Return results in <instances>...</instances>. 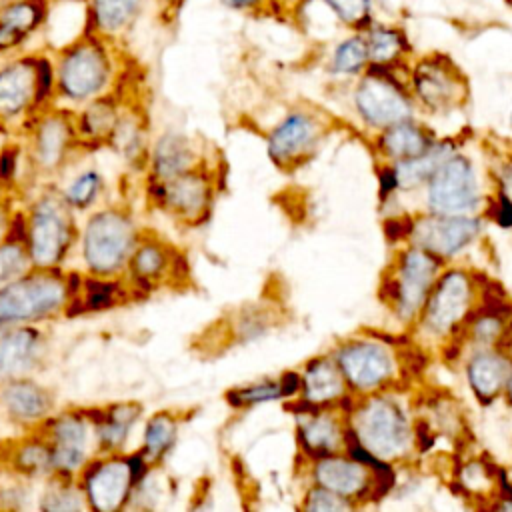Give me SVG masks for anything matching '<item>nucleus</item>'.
I'll return each instance as SVG.
<instances>
[{
	"mask_svg": "<svg viewBox=\"0 0 512 512\" xmlns=\"http://www.w3.org/2000/svg\"><path fill=\"white\" fill-rule=\"evenodd\" d=\"M54 106H80L118 92L134 82L136 68L126 46L104 40L88 30L50 50Z\"/></svg>",
	"mask_w": 512,
	"mask_h": 512,
	"instance_id": "f257e3e1",
	"label": "nucleus"
},
{
	"mask_svg": "<svg viewBox=\"0 0 512 512\" xmlns=\"http://www.w3.org/2000/svg\"><path fill=\"white\" fill-rule=\"evenodd\" d=\"M20 210L22 240L32 268L62 270L76 254L80 220L58 194L56 184H42L24 196Z\"/></svg>",
	"mask_w": 512,
	"mask_h": 512,
	"instance_id": "f03ea898",
	"label": "nucleus"
},
{
	"mask_svg": "<svg viewBox=\"0 0 512 512\" xmlns=\"http://www.w3.org/2000/svg\"><path fill=\"white\" fill-rule=\"evenodd\" d=\"M142 230L126 202L108 200L82 216L76 242L80 272L96 278H122Z\"/></svg>",
	"mask_w": 512,
	"mask_h": 512,
	"instance_id": "7ed1b4c3",
	"label": "nucleus"
},
{
	"mask_svg": "<svg viewBox=\"0 0 512 512\" xmlns=\"http://www.w3.org/2000/svg\"><path fill=\"white\" fill-rule=\"evenodd\" d=\"M54 104L48 48L0 60V136L18 138L30 120Z\"/></svg>",
	"mask_w": 512,
	"mask_h": 512,
	"instance_id": "20e7f679",
	"label": "nucleus"
},
{
	"mask_svg": "<svg viewBox=\"0 0 512 512\" xmlns=\"http://www.w3.org/2000/svg\"><path fill=\"white\" fill-rule=\"evenodd\" d=\"M80 282V270H28L0 290V332L16 326H44L64 318Z\"/></svg>",
	"mask_w": 512,
	"mask_h": 512,
	"instance_id": "39448f33",
	"label": "nucleus"
},
{
	"mask_svg": "<svg viewBox=\"0 0 512 512\" xmlns=\"http://www.w3.org/2000/svg\"><path fill=\"white\" fill-rule=\"evenodd\" d=\"M18 140L34 186L56 184L84 156L72 112L54 104L36 114Z\"/></svg>",
	"mask_w": 512,
	"mask_h": 512,
	"instance_id": "423d86ee",
	"label": "nucleus"
},
{
	"mask_svg": "<svg viewBox=\"0 0 512 512\" xmlns=\"http://www.w3.org/2000/svg\"><path fill=\"white\" fill-rule=\"evenodd\" d=\"M148 470L136 450L96 454L78 476L88 512H128L134 486Z\"/></svg>",
	"mask_w": 512,
	"mask_h": 512,
	"instance_id": "0eeeda50",
	"label": "nucleus"
},
{
	"mask_svg": "<svg viewBox=\"0 0 512 512\" xmlns=\"http://www.w3.org/2000/svg\"><path fill=\"white\" fill-rule=\"evenodd\" d=\"M52 454V470L58 476L78 478L84 466L98 454L92 408H58L40 428Z\"/></svg>",
	"mask_w": 512,
	"mask_h": 512,
	"instance_id": "6e6552de",
	"label": "nucleus"
},
{
	"mask_svg": "<svg viewBox=\"0 0 512 512\" xmlns=\"http://www.w3.org/2000/svg\"><path fill=\"white\" fill-rule=\"evenodd\" d=\"M146 200L158 212L182 224L202 222L212 206L214 180L202 164L164 182L144 184Z\"/></svg>",
	"mask_w": 512,
	"mask_h": 512,
	"instance_id": "1a4fd4ad",
	"label": "nucleus"
},
{
	"mask_svg": "<svg viewBox=\"0 0 512 512\" xmlns=\"http://www.w3.org/2000/svg\"><path fill=\"white\" fill-rule=\"evenodd\" d=\"M180 264L182 260L174 246L156 232L144 228L122 278L130 286L134 298H146L160 286L172 282V278L178 276Z\"/></svg>",
	"mask_w": 512,
	"mask_h": 512,
	"instance_id": "9d476101",
	"label": "nucleus"
},
{
	"mask_svg": "<svg viewBox=\"0 0 512 512\" xmlns=\"http://www.w3.org/2000/svg\"><path fill=\"white\" fill-rule=\"evenodd\" d=\"M56 410V392L36 376H18L0 384V420L18 432L38 430Z\"/></svg>",
	"mask_w": 512,
	"mask_h": 512,
	"instance_id": "9b49d317",
	"label": "nucleus"
},
{
	"mask_svg": "<svg viewBox=\"0 0 512 512\" xmlns=\"http://www.w3.org/2000/svg\"><path fill=\"white\" fill-rule=\"evenodd\" d=\"M354 102L358 114L374 128H388L392 124L410 120V100L402 86L386 76L384 72L372 68L356 86Z\"/></svg>",
	"mask_w": 512,
	"mask_h": 512,
	"instance_id": "f8f14e48",
	"label": "nucleus"
},
{
	"mask_svg": "<svg viewBox=\"0 0 512 512\" xmlns=\"http://www.w3.org/2000/svg\"><path fill=\"white\" fill-rule=\"evenodd\" d=\"M428 202L436 214H462L476 206L478 184L468 158L448 156L432 174Z\"/></svg>",
	"mask_w": 512,
	"mask_h": 512,
	"instance_id": "ddd939ff",
	"label": "nucleus"
},
{
	"mask_svg": "<svg viewBox=\"0 0 512 512\" xmlns=\"http://www.w3.org/2000/svg\"><path fill=\"white\" fill-rule=\"evenodd\" d=\"M52 0H0V60L32 50L48 26Z\"/></svg>",
	"mask_w": 512,
	"mask_h": 512,
	"instance_id": "4468645a",
	"label": "nucleus"
},
{
	"mask_svg": "<svg viewBox=\"0 0 512 512\" xmlns=\"http://www.w3.org/2000/svg\"><path fill=\"white\" fill-rule=\"evenodd\" d=\"M50 338L42 326H16L0 332V384L34 376L48 362Z\"/></svg>",
	"mask_w": 512,
	"mask_h": 512,
	"instance_id": "2eb2a0df",
	"label": "nucleus"
},
{
	"mask_svg": "<svg viewBox=\"0 0 512 512\" xmlns=\"http://www.w3.org/2000/svg\"><path fill=\"white\" fill-rule=\"evenodd\" d=\"M356 438L372 454L394 456L408 444V424L396 406L386 400H372L358 412Z\"/></svg>",
	"mask_w": 512,
	"mask_h": 512,
	"instance_id": "dca6fc26",
	"label": "nucleus"
},
{
	"mask_svg": "<svg viewBox=\"0 0 512 512\" xmlns=\"http://www.w3.org/2000/svg\"><path fill=\"white\" fill-rule=\"evenodd\" d=\"M202 154L198 144L180 130H164L150 140L144 184H156L180 176L188 170L202 166Z\"/></svg>",
	"mask_w": 512,
	"mask_h": 512,
	"instance_id": "f3484780",
	"label": "nucleus"
},
{
	"mask_svg": "<svg viewBox=\"0 0 512 512\" xmlns=\"http://www.w3.org/2000/svg\"><path fill=\"white\" fill-rule=\"evenodd\" d=\"M150 140L146 106L140 90H136L128 96L106 148L112 150L130 172L144 174Z\"/></svg>",
	"mask_w": 512,
	"mask_h": 512,
	"instance_id": "a211bd4d",
	"label": "nucleus"
},
{
	"mask_svg": "<svg viewBox=\"0 0 512 512\" xmlns=\"http://www.w3.org/2000/svg\"><path fill=\"white\" fill-rule=\"evenodd\" d=\"M136 80L132 84H128L126 88L112 92L108 96L96 98L84 106H80L78 110L72 112L74 116V126H76V134L80 140V146L84 150V154L96 152L106 148L118 118L122 114V108L128 100V96L132 92H136Z\"/></svg>",
	"mask_w": 512,
	"mask_h": 512,
	"instance_id": "6ab92c4d",
	"label": "nucleus"
},
{
	"mask_svg": "<svg viewBox=\"0 0 512 512\" xmlns=\"http://www.w3.org/2000/svg\"><path fill=\"white\" fill-rule=\"evenodd\" d=\"M144 418V404L138 400H116L92 406L98 454L128 452L136 426Z\"/></svg>",
	"mask_w": 512,
	"mask_h": 512,
	"instance_id": "aec40b11",
	"label": "nucleus"
},
{
	"mask_svg": "<svg viewBox=\"0 0 512 512\" xmlns=\"http://www.w3.org/2000/svg\"><path fill=\"white\" fill-rule=\"evenodd\" d=\"M412 84L422 104L434 112L450 110L464 98V80L452 62L434 56L416 64Z\"/></svg>",
	"mask_w": 512,
	"mask_h": 512,
	"instance_id": "412c9836",
	"label": "nucleus"
},
{
	"mask_svg": "<svg viewBox=\"0 0 512 512\" xmlns=\"http://www.w3.org/2000/svg\"><path fill=\"white\" fill-rule=\"evenodd\" d=\"M0 462L8 474L32 484L42 482L54 474L50 446L40 430L20 432L18 436L2 440Z\"/></svg>",
	"mask_w": 512,
	"mask_h": 512,
	"instance_id": "4be33fe9",
	"label": "nucleus"
},
{
	"mask_svg": "<svg viewBox=\"0 0 512 512\" xmlns=\"http://www.w3.org/2000/svg\"><path fill=\"white\" fill-rule=\"evenodd\" d=\"M150 0H82L86 30L126 46Z\"/></svg>",
	"mask_w": 512,
	"mask_h": 512,
	"instance_id": "5701e85b",
	"label": "nucleus"
},
{
	"mask_svg": "<svg viewBox=\"0 0 512 512\" xmlns=\"http://www.w3.org/2000/svg\"><path fill=\"white\" fill-rule=\"evenodd\" d=\"M480 224L460 214H436L414 226V238L430 254L450 256L462 250L476 236Z\"/></svg>",
	"mask_w": 512,
	"mask_h": 512,
	"instance_id": "b1692460",
	"label": "nucleus"
},
{
	"mask_svg": "<svg viewBox=\"0 0 512 512\" xmlns=\"http://www.w3.org/2000/svg\"><path fill=\"white\" fill-rule=\"evenodd\" d=\"M78 162L64 172V176L56 182V188L76 216H86L94 208L108 202V180L96 164L80 166Z\"/></svg>",
	"mask_w": 512,
	"mask_h": 512,
	"instance_id": "393cba45",
	"label": "nucleus"
},
{
	"mask_svg": "<svg viewBox=\"0 0 512 512\" xmlns=\"http://www.w3.org/2000/svg\"><path fill=\"white\" fill-rule=\"evenodd\" d=\"M320 132L322 128L312 114H306V112L288 114L272 130L268 138V154L280 166L292 164L302 154L312 150V146L320 138Z\"/></svg>",
	"mask_w": 512,
	"mask_h": 512,
	"instance_id": "a878e982",
	"label": "nucleus"
},
{
	"mask_svg": "<svg viewBox=\"0 0 512 512\" xmlns=\"http://www.w3.org/2000/svg\"><path fill=\"white\" fill-rule=\"evenodd\" d=\"M342 374L356 388H372L384 382L392 372V360L384 346L374 342L348 344L338 354Z\"/></svg>",
	"mask_w": 512,
	"mask_h": 512,
	"instance_id": "bb28decb",
	"label": "nucleus"
},
{
	"mask_svg": "<svg viewBox=\"0 0 512 512\" xmlns=\"http://www.w3.org/2000/svg\"><path fill=\"white\" fill-rule=\"evenodd\" d=\"M436 272V260L430 252L422 248H412L402 256L400 278L396 282L398 312L402 316H412L426 298Z\"/></svg>",
	"mask_w": 512,
	"mask_h": 512,
	"instance_id": "cd10ccee",
	"label": "nucleus"
},
{
	"mask_svg": "<svg viewBox=\"0 0 512 512\" xmlns=\"http://www.w3.org/2000/svg\"><path fill=\"white\" fill-rule=\"evenodd\" d=\"M470 302V286L462 272L446 274L432 292L426 306V322L434 330H448L458 322Z\"/></svg>",
	"mask_w": 512,
	"mask_h": 512,
	"instance_id": "c85d7f7f",
	"label": "nucleus"
},
{
	"mask_svg": "<svg viewBox=\"0 0 512 512\" xmlns=\"http://www.w3.org/2000/svg\"><path fill=\"white\" fill-rule=\"evenodd\" d=\"M178 428L180 420L172 410H156L144 420L136 452L150 468H158L166 460L176 444Z\"/></svg>",
	"mask_w": 512,
	"mask_h": 512,
	"instance_id": "c756f323",
	"label": "nucleus"
},
{
	"mask_svg": "<svg viewBox=\"0 0 512 512\" xmlns=\"http://www.w3.org/2000/svg\"><path fill=\"white\" fill-rule=\"evenodd\" d=\"M34 508L36 512H88L78 478L58 474L40 482V490L34 496Z\"/></svg>",
	"mask_w": 512,
	"mask_h": 512,
	"instance_id": "7c9ffc66",
	"label": "nucleus"
},
{
	"mask_svg": "<svg viewBox=\"0 0 512 512\" xmlns=\"http://www.w3.org/2000/svg\"><path fill=\"white\" fill-rule=\"evenodd\" d=\"M432 146L434 144H432L430 134L422 126L412 124L410 120H404V122L384 128V132L380 136L382 152L396 162L418 158V156L426 154Z\"/></svg>",
	"mask_w": 512,
	"mask_h": 512,
	"instance_id": "2f4dec72",
	"label": "nucleus"
},
{
	"mask_svg": "<svg viewBox=\"0 0 512 512\" xmlns=\"http://www.w3.org/2000/svg\"><path fill=\"white\" fill-rule=\"evenodd\" d=\"M316 478L322 488L340 496H350L368 488L366 466L356 460L322 458L316 466Z\"/></svg>",
	"mask_w": 512,
	"mask_h": 512,
	"instance_id": "473e14b6",
	"label": "nucleus"
},
{
	"mask_svg": "<svg viewBox=\"0 0 512 512\" xmlns=\"http://www.w3.org/2000/svg\"><path fill=\"white\" fill-rule=\"evenodd\" d=\"M506 376H508L506 360L492 352L474 356L468 366L470 386L474 388L476 396L482 398L484 402L492 400L500 392V388L506 382Z\"/></svg>",
	"mask_w": 512,
	"mask_h": 512,
	"instance_id": "72a5a7b5",
	"label": "nucleus"
},
{
	"mask_svg": "<svg viewBox=\"0 0 512 512\" xmlns=\"http://www.w3.org/2000/svg\"><path fill=\"white\" fill-rule=\"evenodd\" d=\"M28 270H32V262L22 240V222L18 210L12 234L0 242V290L24 276Z\"/></svg>",
	"mask_w": 512,
	"mask_h": 512,
	"instance_id": "f704fd0d",
	"label": "nucleus"
},
{
	"mask_svg": "<svg viewBox=\"0 0 512 512\" xmlns=\"http://www.w3.org/2000/svg\"><path fill=\"white\" fill-rule=\"evenodd\" d=\"M306 400L312 404L334 400L342 394V378L328 360H314L308 364L304 376Z\"/></svg>",
	"mask_w": 512,
	"mask_h": 512,
	"instance_id": "c9c22d12",
	"label": "nucleus"
},
{
	"mask_svg": "<svg viewBox=\"0 0 512 512\" xmlns=\"http://www.w3.org/2000/svg\"><path fill=\"white\" fill-rule=\"evenodd\" d=\"M448 156H450V146L434 144L426 154H422L418 158L396 162L394 172H396L398 186H416V184H420L424 180H430L432 174L436 172V168Z\"/></svg>",
	"mask_w": 512,
	"mask_h": 512,
	"instance_id": "e433bc0d",
	"label": "nucleus"
},
{
	"mask_svg": "<svg viewBox=\"0 0 512 512\" xmlns=\"http://www.w3.org/2000/svg\"><path fill=\"white\" fill-rule=\"evenodd\" d=\"M300 442L314 458H326L338 446V428L332 418L324 414L310 416L300 426Z\"/></svg>",
	"mask_w": 512,
	"mask_h": 512,
	"instance_id": "4c0bfd02",
	"label": "nucleus"
},
{
	"mask_svg": "<svg viewBox=\"0 0 512 512\" xmlns=\"http://www.w3.org/2000/svg\"><path fill=\"white\" fill-rule=\"evenodd\" d=\"M366 44H368V62H372L374 66H380V68L398 60V56L406 50V40H404L402 32L384 28V26L374 28L368 34Z\"/></svg>",
	"mask_w": 512,
	"mask_h": 512,
	"instance_id": "58836bf2",
	"label": "nucleus"
},
{
	"mask_svg": "<svg viewBox=\"0 0 512 512\" xmlns=\"http://www.w3.org/2000/svg\"><path fill=\"white\" fill-rule=\"evenodd\" d=\"M32 482L12 474L0 478V512H26L32 504Z\"/></svg>",
	"mask_w": 512,
	"mask_h": 512,
	"instance_id": "ea45409f",
	"label": "nucleus"
},
{
	"mask_svg": "<svg viewBox=\"0 0 512 512\" xmlns=\"http://www.w3.org/2000/svg\"><path fill=\"white\" fill-rule=\"evenodd\" d=\"M368 62V44L362 36L346 38L338 44L332 56V68L340 74H354Z\"/></svg>",
	"mask_w": 512,
	"mask_h": 512,
	"instance_id": "a19ab883",
	"label": "nucleus"
},
{
	"mask_svg": "<svg viewBox=\"0 0 512 512\" xmlns=\"http://www.w3.org/2000/svg\"><path fill=\"white\" fill-rule=\"evenodd\" d=\"M280 386L276 382H262V384H252L240 390H230L228 392V402L236 408L246 406V404H256V402H266L280 398Z\"/></svg>",
	"mask_w": 512,
	"mask_h": 512,
	"instance_id": "79ce46f5",
	"label": "nucleus"
},
{
	"mask_svg": "<svg viewBox=\"0 0 512 512\" xmlns=\"http://www.w3.org/2000/svg\"><path fill=\"white\" fill-rule=\"evenodd\" d=\"M344 24L362 26L370 18V0H322Z\"/></svg>",
	"mask_w": 512,
	"mask_h": 512,
	"instance_id": "37998d69",
	"label": "nucleus"
},
{
	"mask_svg": "<svg viewBox=\"0 0 512 512\" xmlns=\"http://www.w3.org/2000/svg\"><path fill=\"white\" fill-rule=\"evenodd\" d=\"M306 512H352L348 502L326 488H314L306 500Z\"/></svg>",
	"mask_w": 512,
	"mask_h": 512,
	"instance_id": "c03bdc74",
	"label": "nucleus"
},
{
	"mask_svg": "<svg viewBox=\"0 0 512 512\" xmlns=\"http://www.w3.org/2000/svg\"><path fill=\"white\" fill-rule=\"evenodd\" d=\"M16 214H18L16 200L10 198V196L0 194V242L6 240L12 234L14 222H16Z\"/></svg>",
	"mask_w": 512,
	"mask_h": 512,
	"instance_id": "a18cd8bd",
	"label": "nucleus"
},
{
	"mask_svg": "<svg viewBox=\"0 0 512 512\" xmlns=\"http://www.w3.org/2000/svg\"><path fill=\"white\" fill-rule=\"evenodd\" d=\"M494 216H496V220H498L500 226H504V228L512 226V202H510L508 196H504L502 192H500V198H498Z\"/></svg>",
	"mask_w": 512,
	"mask_h": 512,
	"instance_id": "49530a36",
	"label": "nucleus"
},
{
	"mask_svg": "<svg viewBox=\"0 0 512 512\" xmlns=\"http://www.w3.org/2000/svg\"><path fill=\"white\" fill-rule=\"evenodd\" d=\"M156 6H158V12L162 18H174L178 16L180 8L186 4V0H154Z\"/></svg>",
	"mask_w": 512,
	"mask_h": 512,
	"instance_id": "de8ad7c7",
	"label": "nucleus"
},
{
	"mask_svg": "<svg viewBox=\"0 0 512 512\" xmlns=\"http://www.w3.org/2000/svg\"><path fill=\"white\" fill-rule=\"evenodd\" d=\"M278 386H280V394H282V396H290V394H294V392L298 390V374H294V372L284 374Z\"/></svg>",
	"mask_w": 512,
	"mask_h": 512,
	"instance_id": "09e8293b",
	"label": "nucleus"
},
{
	"mask_svg": "<svg viewBox=\"0 0 512 512\" xmlns=\"http://www.w3.org/2000/svg\"><path fill=\"white\" fill-rule=\"evenodd\" d=\"M502 194L508 196V200L512 202V162L506 164L502 170Z\"/></svg>",
	"mask_w": 512,
	"mask_h": 512,
	"instance_id": "8fccbe9b",
	"label": "nucleus"
},
{
	"mask_svg": "<svg viewBox=\"0 0 512 512\" xmlns=\"http://www.w3.org/2000/svg\"><path fill=\"white\" fill-rule=\"evenodd\" d=\"M228 8L232 10H252L256 8L262 0H222Z\"/></svg>",
	"mask_w": 512,
	"mask_h": 512,
	"instance_id": "3c124183",
	"label": "nucleus"
},
{
	"mask_svg": "<svg viewBox=\"0 0 512 512\" xmlns=\"http://www.w3.org/2000/svg\"><path fill=\"white\" fill-rule=\"evenodd\" d=\"M392 226H394V230H400V220H392V222H388V230H392ZM406 232L410 234V228H402V232H390L388 236H392V238H400V236H406Z\"/></svg>",
	"mask_w": 512,
	"mask_h": 512,
	"instance_id": "603ef678",
	"label": "nucleus"
},
{
	"mask_svg": "<svg viewBox=\"0 0 512 512\" xmlns=\"http://www.w3.org/2000/svg\"><path fill=\"white\" fill-rule=\"evenodd\" d=\"M188 512H206V502L200 498L198 502H194L192 506H190V510Z\"/></svg>",
	"mask_w": 512,
	"mask_h": 512,
	"instance_id": "864d4df0",
	"label": "nucleus"
},
{
	"mask_svg": "<svg viewBox=\"0 0 512 512\" xmlns=\"http://www.w3.org/2000/svg\"><path fill=\"white\" fill-rule=\"evenodd\" d=\"M498 512H512V500H506Z\"/></svg>",
	"mask_w": 512,
	"mask_h": 512,
	"instance_id": "5fc2aeb1",
	"label": "nucleus"
},
{
	"mask_svg": "<svg viewBox=\"0 0 512 512\" xmlns=\"http://www.w3.org/2000/svg\"><path fill=\"white\" fill-rule=\"evenodd\" d=\"M6 474V470H4V466H2V462H0V478Z\"/></svg>",
	"mask_w": 512,
	"mask_h": 512,
	"instance_id": "6e6d98bb",
	"label": "nucleus"
},
{
	"mask_svg": "<svg viewBox=\"0 0 512 512\" xmlns=\"http://www.w3.org/2000/svg\"><path fill=\"white\" fill-rule=\"evenodd\" d=\"M508 390H510V398H512V378H510V388Z\"/></svg>",
	"mask_w": 512,
	"mask_h": 512,
	"instance_id": "4d7b16f0",
	"label": "nucleus"
},
{
	"mask_svg": "<svg viewBox=\"0 0 512 512\" xmlns=\"http://www.w3.org/2000/svg\"><path fill=\"white\" fill-rule=\"evenodd\" d=\"M0 422H2V420H0ZM0 442H2V440H0Z\"/></svg>",
	"mask_w": 512,
	"mask_h": 512,
	"instance_id": "13d9d810",
	"label": "nucleus"
}]
</instances>
